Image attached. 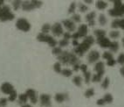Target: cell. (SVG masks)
<instances>
[{
  "instance_id": "obj_1",
  "label": "cell",
  "mask_w": 124,
  "mask_h": 107,
  "mask_svg": "<svg viewBox=\"0 0 124 107\" xmlns=\"http://www.w3.org/2000/svg\"><path fill=\"white\" fill-rule=\"evenodd\" d=\"M15 15L11 11V8L8 5H4L0 7V20L2 22H5L8 20H13Z\"/></svg>"
},
{
  "instance_id": "obj_2",
  "label": "cell",
  "mask_w": 124,
  "mask_h": 107,
  "mask_svg": "<svg viewBox=\"0 0 124 107\" xmlns=\"http://www.w3.org/2000/svg\"><path fill=\"white\" fill-rule=\"evenodd\" d=\"M37 40H38L39 41H40V42H46L47 44H48L49 47H53V48L57 47V44L59 43L55 39L53 38V37L48 35V34H42V33H40V34H38V36H37Z\"/></svg>"
},
{
  "instance_id": "obj_3",
  "label": "cell",
  "mask_w": 124,
  "mask_h": 107,
  "mask_svg": "<svg viewBox=\"0 0 124 107\" xmlns=\"http://www.w3.org/2000/svg\"><path fill=\"white\" fill-rule=\"evenodd\" d=\"M16 27H17L18 30H20V31L26 33V32H29L31 30V26L26 18H18V19L17 20V22H16Z\"/></svg>"
},
{
  "instance_id": "obj_4",
  "label": "cell",
  "mask_w": 124,
  "mask_h": 107,
  "mask_svg": "<svg viewBox=\"0 0 124 107\" xmlns=\"http://www.w3.org/2000/svg\"><path fill=\"white\" fill-rule=\"evenodd\" d=\"M90 47L91 46H89L88 44H86V43L82 41L81 43L79 44L78 47H74V49H73V53L75 54L76 55L80 56V57H82L83 54H84L86 51H88L89 49H90Z\"/></svg>"
},
{
  "instance_id": "obj_5",
  "label": "cell",
  "mask_w": 124,
  "mask_h": 107,
  "mask_svg": "<svg viewBox=\"0 0 124 107\" xmlns=\"http://www.w3.org/2000/svg\"><path fill=\"white\" fill-rule=\"evenodd\" d=\"M52 33L54 36H59L60 35H63L64 34V31H63V26H62L61 23H54V24L52 26V29H51Z\"/></svg>"
},
{
  "instance_id": "obj_6",
  "label": "cell",
  "mask_w": 124,
  "mask_h": 107,
  "mask_svg": "<svg viewBox=\"0 0 124 107\" xmlns=\"http://www.w3.org/2000/svg\"><path fill=\"white\" fill-rule=\"evenodd\" d=\"M100 57H101V54L97 50H92V51L89 52V54H87V61H88V63L93 64V63H94V62H98Z\"/></svg>"
},
{
  "instance_id": "obj_7",
  "label": "cell",
  "mask_w": 124,
  "mask_h": 107,
  "mask_svg": "<svg viewBox=\"0 0 124 107\" xmlns=\"http://www.w3.org/2000/svg\"><path fill=\"white\" fill-rule=\"evenodd\" d=\"M71 54L68 51H63L60 55L57 57L59 62L60 63L64 65H69V61H70V57H71Z\"/></svg>"
},
{
  "instance_id": "obj_8",
  "label": "cell",
  "mask_w": 124,
  "mask_h": 107,
  "mask_svg": "<svg viewBox=\"0 0 124 107\" xmlns=\"http://www.w3.org/2000/svg\"><path fill=\"white\" fill-rule=\"evenodd\" d=\"M40 105L43 107H50L52 105L51 96L49 94H41L39 97Z\"/></svg>"
},
{
  "instance_id": "obj_9",
  "label": "cell",
  "mask_w": 124,
  "mask_h": 107,
  "mask_svg": "<svg viewBox=\"0 0 124 107\" xmlns=\"http://www.w3.org/2000/svg\"><path fill=\"white\" fill-rule=\"evenodd\" d=\"M62 26L67 28L68 32H74L76 29L75 24L72 19H65L62 21Z\"/></svg>"
},
{
  "instance_id": "obj_10",
  "label": "cell",
  "mask_w": 124,
  "mask_h": 107,
  "mask_svg": "<svg viewBox=\"0 0 124 107\" xmlns=\"http://www.w3.org/2000/svg\"><path fill=\"white\" fill-rule=\"evenodd\" d=\"M0 89H1V91H2L3 93L7 94V95H10L11 92L15 90L13 85L11 84L10 83H4L2 85H1Z\"/></svg>"
},
{
  "instance_id": "obj_11",
  "label": "cell",
  "mask_w": 124,
  "mask_h": 107,
  "mask_svg": "<svg viewBox=\"0 0 124 107\" xmlns=\"http://www.w3.org/2000/svg\"><path fill=\"white\" fill-rule=\"evenodd\" d=\"M97 41L98 45L100 46L102 48H108L110 47V44H111V41L108 38H107V37H102V38H98L96 40Z\"/></svg>"
},
{
  "instance_id": "obj_12",
  "label": "cell",
  "mask_w": 124,
  "mask_h": 107,
  "mask_svg": "<svg viewBox=\"0 0 124 107\" xmlns=\"http://www.w3.org/2000/svg\"><path fill=\"white\" fill-rule=\"evenodd\" d=\"M108 14L113 17V18H122L124 16V13L121 10V7L120 8H112L108 11Z\"/></svg>"
},
{
  "instance_id": "obj_13",
  "label": "cell",
  "mask_w": 124,
  "mask_h": 107,
  "mask_svg": "<svg viewBox=\"0 0 124 107\" xmlns=\"http://www.w3.org/2000/svg\"><path fill=\"white\" fill-rule=\"evenodd\" d=\"M25 93L27 94L29 99L32 104H36L38 102V96H37V93L33 89H28Z\"/></svg>"
},
{
  "instance_id": "obj_14",
  "label": "cell",
  "mask_w": 124,
  "mask_h": 107,
  "mask_svg": "<svg viewBox=\"0 0 124 107\" xmlns=\"http://www.w3.org/2000/svg\"><path fill=\"white\" fill-rule=\"evenodd\" d=\"M78 33L80 34V38H85L87 36V33H88V27L85 24H81L78 27Z\"/></svg>"
},
{
  "instance_id": "obj_15",
  "label": "cell",
  "mask_w": 124,
  "mask_h": 107,
  "mask_svg": "<svg viewBox=\"0 0 124 107\" xmlns=\"http://www.w3.org/2000/svg\"><path fill=\"white\" fill-rule=\"evenodd\" d=\"M54 99L57 103H63L64 101L68 100L69 97L68 94L67 93H56L55 97H54Z\"/></svg>"
},
{
  "instance_id": "obj_16",
  "label": "cell",
  "mask_w": 124,
  "mask_h": 107,
  "mask_svg": "<svg viewBox=\"0 0 124 107\" xmlns=\"http://www.w3.org/2000/svg\"><path fill=\"white\" fill-rule=\"evenodd\" d=\"M21 7H22V9L25 11H31V10L36 9L31 1H24V2H23L22 6Z\"/></svg>"
},
{
  "instance_id": "obj_17",
  "label": "cell",
  "mask_w": 124,
  "mask_h": 107,
  "mask_svg": "<svg viewBox=\"0 0 124 107\" xmlns=\"http://www.w3.org/2000/svg\"><path fill=\"white\" fill-rule=\"evenodd\" d=\"M105 71H101V72H98V73L94 74L93 76H92V81L93 83H99L101 82L103 77V75H104Z\"/></svg>"
},
{
  "instance_id": "obj_18",
  "label": "cell",
  "mask_w": 124,
  "mask_h": 107,
  "mask_svg": "<svg viewBox=\"0 0 124 107\" xmlns=\"http://www.w3.org/2000/svg\"><path fill=\"white\" fill-rule=\"evenodd\" d=\"M28 96H27L26 93H22L20 94V95H18V104H20V105H26L27 103V100H28Z\"/></svg>"
},
{
  "instance_id": "obj_19",
  "label": "cell",
  "mask_w": 124,
  "mask_h": 107,
  "mask_svg": "<svg viewBox=\"0 0 124 107\" xmlns=\"http://www.w3.org/2000/svg\"><path fill=\"white\" fill-rule=\"evenodd\" d=\"M94 71L98 72H101V71H105V64L103 62H98L95 63L94 65Z\"/></svg>"
},
{
  "instance_id": "obj_20",
  "label": "cell",
  "mask_w": 124,
  "mask_h": 107,
  "mask_svg": "<svg viewBox=\"0 0 124 107\" xmlns=\"http://www.w3.org/2000/svg\"><path fill=\"white\" fill-rule=\"evenodd\" d=\"M95 6L98 10H105L108 7V3L105 2V1H102V0H99L97 2L95 3Z\"/></svg>"
},
{
  "instance_id": "obj_21",
  "label": "cell",
  "mask_w": 124,
  "mask_h": 107,
  "mask_svg": "<svg viewBox=\"0 0 124 107\" xmlns=\"http://www.w3.org/2000/svg\"><path fill=\"white\" fill-rule=\"evenodd\" d=\"M119 43L117 41H111V44H110V47H109V49H110L111 52H113V53H116V52L119 50Z\"/></svg>"
},
{
  "instance_id": "obj_22",
  "label": "cell",
  "mask_w": 124,
  "mask_h": 107,
  "mask_svg": "<svg viewBox=\"0 0 124 107\" xmlns=\"http://www.w3.org/2000/svg\"><path fill=\"white\" fill-rule=\"evenodd\" d=\"M93 34L98 38H102V37H106V31L103 29H96L93 32Z\"/></svg>"
},
{
  "instance_id": "obj_23",
  "label": "cell",
  "mask_w": 124,
  "mask_h": 107,
  "mask_svg": "<svg viewBox=\"0 0 124 107\" xmlns=\"http://www.w3.org/2000/svg\"><path fill=\"white\" fill-rule=\"evenodd\" d=\"M96 17V12L95 11H91L89 13H87L86 15V21L87 23L88 22H91V21H93L94 18Z\"/></svg>"
},
{
  "instance_id": "obj_24",
  "label": "cell",
  "mask_w": 124,
  "mask_h": 107,
  "mask_svg": "<svg viewBox=\"0 0 124 107\" xmlns=\"http://www.w3.org/2000/svg\"><path fill=\"white\" fill-rule=\"evenodd\" d=\"M52 29V26L48 23H46L42 26V28H41V33L45 34H47L49 32L51 31Z\"/></svg>"
},
{
  "instance_id": "obj_25",
  "label": "cell",
  "mask_w": 124,
  "mask_h": 107,
  "mask_svg": "<svg viewBox=\"0 0 124 107\" xmlns=\"http://www.w3.org/2000/svg\"><path fill=\"white\" fill-rule=\"evenodd\" d=\"M83 42L86 43V44H88L89 46H92L93 43L95 42V40L93 38L92 35H87L86 37H85L84 40H83Z\"/></svg>"
},
{
  "instance_id": "obj_26",
  "label": "cell",
  "mask_w": 124,
  "mask_h": 107,
  "mask_svg": "<svg viewBox=\"0 0 124 107\" xmlns=\"http://www.w3.org/2000/svg\"><path fill=\"white\" fill-rule=\"evenodd\" d=\"M73 83L78 87H80L82 85V78L80 76H75L73 78Z\"/></svg>"
},
{
  "instance_id": "obj_27",
  "label": "cell",
  "mask_w": 124,
  "mask_h": 107,
  "mask_svg": "<svg viewBox=\"0 0 124 107\" xmlns=\"http://www.w3.org/2000/svg\"><path fill=\"white\" fill-rule=\"evenodd\" d=\"M94 94H95L94 89H93V88H89V89H87L86 91H85L84 95H85V97H86V98H92Z\"/></svg>"
},
{
  "instance_id": "obj_28",
  "label": "cell",
  "mask_w": 124,
  "mask_h": 107,
  "mask_svg": "<svg viewBox=\"0 0 124 107\" xmlns=\"http://www.w3.org/2000/svg\"><path fill=\"white\" fill-rule=\"evenodd\" d=\"M103 99H104V101H105V103H106V104H111V103L113 102V100H114L113 96H112L110 93L105 94L104 97H103Z\"/></svg>"
},
{
  "instance_id": "obj_29",
  "label": "cell",
  "mask_w": 124,
  "mask_h": 107,
  "mask_svg": "<svg viewBox=\"0 0 124 107\" xmlns=\"http://www.w3.org/2000/svg\"><path fill=\"white\" fill-rule=\"evenodd\" d=\"M98 21H99V24H100L101 26H105V25L107 24V22H108L106 16H105L104 14H100L99 18H98Z\"/></svg>"
},
{
  "instance_id": "obj_30",
  "label": "cell",
  "mask_w": 124,
  "mask_h": 107,
  "mask_svg": "<svg viewBox=\"0 0 124 107\" xmlns=\"http://www.w3.org/2000/svg\"><path fill=\"white\" fill-rule=\"evenodd\" d=\"M61 75L63 76H65V77H70V76L73 75V71L69 69H62Z\"/></svg>"
},
{
  "instance_id": "obj_31",
  "label": "cell",
  "mask_w": 124,
  "mask_h": 107,
  "mask_svg": "<svg viewBox=\"0 0 124 107\" xmlns=\"http://www.w3.org/2000/svg\"><path fill=\"white\" fill-rule=\"evenodd\" d=\"M53 69H54V71L56 73H60L61 74V71H62V69H61V63L60 62H57L53 64Z\"/></svg>"
},
{
  "instance_id": "obj_32",
  "label": "cell",
  "mask_w": 124,
  "mask_h": 107,
  "mask_svg": "<svg viewBox=\"0 0 124 107\" xmlns=\"http://www.w3.org/2000/svg\"><path fill=\"white\" fill-rule=\"evenodd\" d=\"M109 84H110V80H109V78L105 77L104 79H103V81L101 82V87L104 89H106L108 88Z\"/></svg>"
},
{
  "instance_id": "obj_33",
  "label": "cell",
  "mask_w": 124,
  "mask_h": 107,
  "mask_svg": "<svg viewBox=\"0 0 124 107\" xmlns=\"http://www.w3.org/2000/svg\"><path fill=\"white\" fill-rule=\"evenodd\" d=\"M84 79H85V83L86 84H89L90 83V81L92 80V75L89 71H86V73H84Z\"/></svg>"
},
{
  "instance_id": "obj_34",
  "label": "cell",
  "mask_w": 124,
  "mask_h": 107,
  "mask_svg": "<svg viewBox=\"0 0 124 107\" xmlns=\"http://www.w3.org/2000/svg\"><path fill=\"white\" fill-rule=\"evenodd\" d=\"M102 58L105 59V60L108 61V60H111V59H113V54L111 53V52H108V51H105L102 54Z\"/></svg>"
},
{
  "instance_id": "obj_35",
  "label": "cell",
  "mask_w": 124,
  "mask_h": 107,
  "mask_svg": "<svg viewBox=\"0 0 124 107\" xmlns=\"http://www.w3.org/2000/svg\"><path fill=\"white\" fill-rule=\"evenodd\" d=\"M22 3L21 1H19V0H15V1H12V5H13V9L15 10V11H17V10L19 9L20 6H22Z\"/></svg>"
},
{
  "instance_id": "obj_36",
  "label": "cell",
  "mask_w": 124,
  "mask_h": 107,
  "mask_svg": "<svg viewBox=\"0 0 124 107\" xmlns=\"http://www.w3.org/2000/svg\"><path fill=\"white\" fill-rule=\"evenodd\" d=\"M109 36H110L111 39H114V40H115V39L119 38L120 32L116 31V30H115V31H111L110 33H109Z\"/></svg>"
},
{
  "instance_id": "obj_37",
  "label": "cell",
  "mask_w": 124,
  "mask_h": 107,
  "mask_svg": "<svg viewBox=\"0 0 124 107\" xmlns=\"http://www.w3.org/2000/svg\"><path fill=\"white\" fill-rule=\"evenodd\" d=\"M62 49L60 47H55L54 48H53V54H54V55H56L58 57L59 55H60L62 53Z\"/></svg>"
},
{
  "instance_id": "obj_38",
  "label": "cell",
  "mask_w": 124,
  "mask_h": 107,
  "mask_svg": "<svg viewBox=\"0 0 124 107\" xmlns=\"http://www.w3.org/2000/svg\"><path fill=\"white\" fill-rule=\"evenodd\" d=\"M71 18L74 23H80L81 21V17L80 14H73Z\"/></svg>"
},
{
  "instance_id": "obj_39",
  "label": "cell",
  "mask_w": 124,
  "mask_h": 107,
  "mask_svg": "<svg viewBox=\"0 0 124 107\" xmlns=\"http://www.w3.org/2000/svg\"><path fill=\"white\" fill-rule=\"evenodd\" d=\"M17 97L18 96V93H17V91L16 90H14V91H12L11 94L9 95V98H8V100L9 101H11V102H13V101L16 100V98H17Z\"/></svg>"
},
{
  "instance_id": "obj_40",
  "label": "cell",
  "mask_w": 124,
  "mask_h": 107,
  "mask_svg": "<svg viewBox=\"0 0 124 107\" xmlns=\"http://www.w3.org/2000/svg\"><path fill=\"white\" fill-rule=\"evenodd\" d=\"M119 23H120V18H115L111 23V27L113 29H116L119 27Z\"/></svg>"
},
{
  "instance_id": "obj_41",
  "label": "cell",
  "mask_w": 124,
  "mask_h": 107,
  "mask_svg": "<svg viewBox=\"0 0 124 107\" xmlns=\"http://www.w3.org/2000/svg\"><path fill=\"white\" fill-rule=\"evenodd\" d=\"M79 11L80 12H86V11H88V7L86 5H84L83 3H80L79 4Z\"/></svg>"
},
{
  "instance_id": "obj_42",
  "label": "cell",
  "mask_w": 124,
  "mask_h": 107,
  "mask_svg": "<svg viewBox=\"0 0 124 107\" xmlns=\"http://www.w3.org/2000/svg\"><path fill=\"white\" fill-rule=\"evenodd\" d=\"M75 9H76V3L75 2L71 3V5H70V6H69V9H68V13H70V14L74 13Z\"/></svg>"
},
{
  "instance_id": "obj_43",
  "label": "cell",
  "mask_w": 124,
  "mask_h": 107,
  "mask_svg": "<svg viewBox=\"0 0 124 107\" xmlns=\"http://www.w3.org/2000/svg\"><path fill=\"white\" fill-rule=\"evenodd\" d=\"M116 61H117V62L119 63L120 65H122V66H124V54L123 53L120 54Z\"/></svg>"
},
{
  "instance_id": "obj_44",
  "label": "cell",
  "mask_w": 124,
  "mask_h": 107,
  "mask_svg": "<svg viewBox=\"0 0 124 107\" xmlns=\"http://www.w3.org/2000/svg\"><path fill=\"white\" fill-rule=\"evenodd\" d=\"M68 44H69V40H65V39H63V40H60V41H59V46H60V47H67V46H68Z\"/></svg>"
},
{
  "instance_id": "obj_45",
  "label": "cell",
  "mask_w": 124,
  "mask_h": 107,
  "mask_svg": "<svg viewBox=\"0 0 124 107\" xmlns=\"http://www.w3.org/2000/svg\"><path fill=\"white\" fill-rule=\"evenodd\" d=\"M31 2H32L33 5L35 6V8H39V7H41V6H42V5H43V2H42V1H38V0H32Z\"/></svg>"
},
{
  "instance_id": "obj_46",
  "label": "cell",
  "mask_w": 124,
  "mask_h": 107,
  "mask_svg": "<svg viewBox=\"0 0 124 107\" xmlns=\"http://www.w3.org/2000/svg\"><path fill=\"white\" fill-rule=\"evenodd\" d=\"M7 101H8V99L5 98H0V107H5L6 106Z\"/></svg>"
},
{
  "instance_id": "obj_47",
  "label": "cell",
  "mask_w": 124,
  "mask_h": 107,
  "mask_svg": "<svg viewBox=\"0 0 124 107\" xmlns=\"http://www.w3.org/2000/svg\"><path fill=\"white\" fill-rule=\"evenodd\" d=\"M116 62H117V61L115 60V59H111V60H108L107 61V65L108 66H110V67H112V66H115V64H116Z\"/></svg>"
},
{
  "instance_id": "obj_48",
  "label": "cell",
  "mask_w": 124,
  "mask_h": 107,
  "mask_svg": "<svg viewBox=\"0 0 124 107\" xmlns=\"http://www.w3.org/2000/svg\"><path fill=\"white\" fill-rule=\"evenodd\" d=\"M114 3V8H120L122 5V2L120 0H116V1H113Z\"/></svg>"
},
{
  "instance_id": "obj_49",
  "label": "cell",
  "mask_w": 124,
  "mask_h": 107,
  "mask_svg": "<svg viewBox=\"0 0 124 107\" xmlns=\"http://www.w3.org/2000/svg\"><path fill=\"white\" fill-rule=\"evenodd\" d=\"M80 70H81L83 74L86 73V71H88V70H87V65L86 64H80Z\"/></svg>"
},
{
  "instance_id": "obj_50",
  "label": "cell",
  "mask_w": 124,
  "mask_h": 107,
  "mask_svg": "<svg viewBox=\"0 0 124 107\" xmlns=\"http://www.w3.org/2000/svg\"><path fill=\"white\" fill-rule=\"evenodd\" d=\"M96 104H97V105H99V106H103L104 105H106V103H105L103 98H99V99L96 101Z\"/></svg>"
},
{
  "instance_id": "obj_51",
  "label": "cell",
  "mask_w": 124,
  "mask_h": 107,
  "mask_svg": "<svg viewBox=\"0 0 124 107\" xmlns=\"http://www.w3.org/2000/svg\"><path fill=\"white\" fill-rule=\"evenodd\" d=\"M63 37H64L65 40H69L70 39L72 38V34H70L69 32H66V33H64V34H63Z\"/></svg>"
},
{
  "instance_id": "obj_52",
  "label": "cell",
  "mask_w": 124,
  "mask_h": 107,
  "mask_svg": "<svg viewBox=\"0 0 124 107\" xmlns=\"http://www.w3.org/2000/svg\"><path fill=\"white\" fill-rule=\"evenodd\" d=\"M79 38H80V34L78 33V32H76V33H73V34H72V39L73 40H78V39Z\"/></svg>"
},
{
  "instance_id": "obj_53",
  "label": "cell",
  "mask_w": 124,
  "mask_h": 107,
  "mask_svg": "<svg viewBox=\"0 0 124 107\" xmlns=\"http://www.w3.org/2000/svg\"><path fill=\"white\" fill-rule=\"evenodd\" d=\"M80 63H77V64L73 65V71H75V72L79 71V70H80Z\"/></svg>"
},
{
  "instance_id": "obj_54",
  "label": "cell",
  "mask_w": 124,
  "mask_h": 107,
  "mask_svg": "<svg viewBox=\"0 0 124 107\" xmlns=\"http://www.w3.org/2000/svg\"><path fill=\"white\" fill-rule=\"evenodd\" d=\"M119 27L121 28V29L124 30V18H120Z\"/></svg>"
},
{
  "instance_id": "obj_55",
  "label": "cell",
  "mask_w": 124,
  "mask_h": 107,
  "mask_svg": "<svg viewBox=\"0 0 124 107\" xmlns=\"http://www.w3.org/2000/svg\"><path fill=\"white\" fill-rule=\"evenodd\" d=\"M72 44H73V47H78V46H79V44H80V43L78 42V40H73V42H72Z\"/></svg>"
},
{
  "instance_id": "obj_56",
  "label": "cell",
  "mask_w": 124,
  "mask_h": 107,
  "mask_svg": "<svg viewBox=\"0 0 124 107\" xmlns=\"http://www.w3.org/2000/svg\"><path fill=\"white\" fill-rule=\"evenodd\" d=\"M120 73H121V75L124 77V66H122V67L120 69Z\"/></svg>"
},
{
  "instance_id": "obj_57",
  "label": "cell",
  "mask_w": 124,
  "mask_h": 107,
  "mask_svg": "<svg viewBox=\"0 0 124 107\" xmlns=\"http://www.w3.org/2000/svg\"><path fill=\"white\" fill-rule=\"evenodd\" d=\"M95 25V20H93V21H91V22H88V26L89 27H93Z\"/></svg>"
},
{
  "instance_id": "obj_58",
  "label": "cell",
  "mask_w": 124,
  "mask_h": 107,
  "mask_svg": "<svg viewBox=\"0 0 124 107\" xmlns=\"http://www.w3.org/2000/svg\"><path fill=\"white\" fill-rule=\"evenodd\" d=\"M85 3H86V4H88V5H91V4H93V1H91V0H86Z\"/></svg>"
},
{
  "instance_id": "obj_59",
  "label": "cell",
  "mask_w": 124,
  "mask_h": 107,
  "mask_svg": "<svg viewBox=\"0 0 124 107\" xmlns=\"http://www.w3.org/2000/svg\"><path fill=\"white\" fill-rule=\"evenodd\" d=\"M4 4H5V1L4 0H0V7L4 6Z\"/></svg>"
},
{
  "instance_id": "obj_60",
  "label": "cell",
  "mask_w": 124,
  "mask_h": 107,
  "mask_svg": "<svg viewBox=\"0 0 124 107\" xmlns=\"http://www.w3.org/2000/svg\"><path fill=\"white\" fill-rule=\"evenodd\" d=\"M21 107H32V106H31V105H27V104H26V105H22V106H21Z\"/></svg>"
},
{
  "instance_id": "obj_61",
  "label": "cell",
  "mask_w": 124,
  "mask_h": 107,
  "mask_svg": "<svg viewBox=\"0 0 124 107\" xmlns=\"http://www.w3.org/2000/svg\"><path fill=\"white\" fill-rule=\"evenodd\" d=\"M121 10H122V11L124 13V4H122V5L121 6Z\"/></svg>"
},
{
  "instance_id": "obj_62",
  "label": "cell",
  "mask_w": 124,
  "mask_h": 107,
  "mask_svg": "<svg viewBox=\"0 0 124 107\" xmlns=\"http://www.w3.org/2000/svg\"><path fill=\"white\" fill-rule=\"evenodd\" d=\"M122 44H123V47H124V38L122 39Z\"/></svg>"
}]
</instances>
